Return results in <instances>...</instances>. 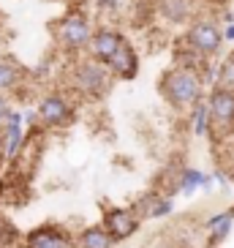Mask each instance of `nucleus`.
I'll list each match as a JSON object with an SVG mask.
<instances>
[{
    "label": "nucleus",
    "instance_id": "f257e3e1",
    "mask_svg": "<svg viewBox=\"0 0 234 248\" xmlns=\"http://www.w3.org/2000/svg\"><path fill=\"white\" fill-rule=\"evenodd\" d=\"M205 82L202 74L190 71V68L169 66L158 79V93L161 98L172 107L175 112H188L190 107H196L199 101H205Z\"/></svg>",
    "mask_w": 234,
    "mask_h": 248
},
{
    "label": "nucleus",
    "instance_id": "f03ea898",
    "mask_svg": "<svg viewBox=\"0 0 234 248\" xmlns=\"http://www.w3.org/2000/svg\"><path fill=\"white\" fill-rule=\"evenodd\" d=\"M115 82L117 79L112 77L109 68L98 60L88 58V55L76 58V63L71 66V74H68V90L85 101H101Z\"/></svg>",
    "mask_w": 234,
    "mask_h": 248
},
{
    "label": "nucleus",
    "instance_id": "7ed1b4c3",
    "mask_svg": "<svg viewBox=\"0 0 234 248\" xmlns=\"http://www.w3.org/2000/svg\"><path fill=\"white\" fill-rule=\"evenodd\" d=\"M93 30H95V22H93V16H90V11L73 6L55 22L52 33H55L58 46L66 52V55L82 58V55L88 52V44H90V38H93Z\"/></svg>",
    "mask_w": 234,
    "mask_h": 248
},
{
    "label": "nucleus",
    "instance_id": "20e7f679",
    "mask_svg": "<svg viewBox=\"0 0 234 248\" xmlns=\"http://www.w3.org/2000/svg\"><path fill=\"white\" fill-rule=\"evenodd\" d=\"M183 44L212 60L223 49V25L215 16H193L183 33Z\"/></svg>",
    "mask_w": 234,
    "mask_h": 248
},
{
    "label": "nucleus",
    "instance_id": "39448f33",
    "mask_svg": "<svg viewBox=\"0 0 234 248\" xmlns=\"http://www.w3.org/2000/svg\"><path fill=\"white\" fill-rule=\"evenodd\" d=\"M36 112L44 128H68L76 120V101L66 90H49L38 95Z\"/></svg>",
    "mask_w": 234,
    "mask_h": 248
},
{
    "label": "nucleus",
    "instance_id": "423d86ee",
    "mask_svg": "<svg viewBox=\"0 0 234 248\" xmlns=\"http://www.w3.org/2000/svg\"><path fill=\"white\" fill-rule=\"evenodd\" d=\"M205 101L210 107V117H212V137L218 139L234 137V90L215 85V88L207 90Z\"/></svg>",
    "mask_w": 234,
    "mask_h": 248
},
{
    "label": "nucleus",
    "instance_id": "0eeeda50",
    "mask_svg": "<svg viewBox=\"0 0 234 248\" xmlns=\"http://www.w3.org/2000/svg\"><path fill=\"white\" fill-rule=\"evenodd\" d=\"M22 248H76V234L66 224L46 221L25 232Z\"/></svg>",
    "mask_w": 234,
    "mask_h": 248
},
{
    "label": "nucleus",
    "instance_id": "6e6552de",
    "mask_svg": "<svg viewBox=\"0 0 234 248\" xmlns=\"http://www.w3.org/2000/svg\"><path fill=\"white\" fill-rule=\"evenodd\" d=\"M142 216L136 213V207H123V204H112V207H103V216H101V226L115 237V243H123L128 237L139 232L142 226Z\"/></svg>",
    "mask_w": 234,
    "mask_h": 248
},
{
    "label": "nucleus",
    "instance_id": "1a4fd4ad",
    "mask_svg": "<svg viewBox=\"0 0 234 248\" xmlns=\"http://www.w3.org/2000/svg\"><path fill=\"white\" fill-rule=\"evenodd\" d=\"M25 112L22 109H11L8 117L3 120L0 131H3V147H6V161L14 164L25 150V142H28V134H25Z\"/></svg>",
    "mask_w": 234,
    "mask_h": 248
},
{
    "label": "nucleus",
    "instance_id": "9d476101",
    "mask_svg": "<svg viewBox=\"0 0 234 248\" xmlns=\"http://www.w3.org/2000/svg\"><path fill=\"white\" fill-rule=\"evenodd\" d=\"M123 41H125V36L117 28H112V25H95L93 38H90L88 52H85V55L106 66V63L112 60V55L120 49V44H123Z\"/></svg>",
    "mask_w": 234,
    "mask_h": 248
},
{
    "label": "nucleus",
    "instance_id": "9b49d317",
    "mask_svg": "<svg viewBox=\"0 0 234 248\" xmlns=\"http://www.w3.org/2000/svg\"><path fill=\"white\" fill-rule=\"evenodd\" d=\"M139 52H136V46L125 38L123 44H120V49L112 55V60L106 63V68L112 71V77H115L117 82H131L136 79V74H139Z\"/></svg>",
    "mask_w": 234,
    "mask_h": 248
},
{
    "label": "nucleus",
    "instance_id": "f8f14e48",
    "mask_svg": "<svg viewBox=\"0 0 234 248\" xmlns=\"http://www.w3.org/2000/svg\"><path fill=\"white\" fill-rule=\"evenodd\" d=\"M153 6L166 25H188L193 16H199L193 0H153Z\"/></svg>",
    "mask_w": 234,
    "mask_h": 248
},
{
    "label": "nucleus",
    "instance_id": "ddd939ff",
    "mask_svg": "<svg viewBox=\"0 0 234 248\" xmlns=\"http://www.w3.org/2000/svg\"><path fill=\"white\" fill-rule=\"evenodd\" d=\"M234 229V210H220V213H212L210 218L205 221V232H207V246L212 248H220L223 243L229 240V234Z\"/></svg>",
    "mask_w": 234,
    "mask_h": 248
},
{
    "label": "nucleus",
    "instance_id": "4468645a",
    "mask_svg": "<svg viewBox=\"0 0 234 248\" xmlns=\"http://www.w3.org/2000/svg\"><path fill=\"white\" fill-rule=\"evenodd\" d=\"M212 186H215L212 175H207L196 167H183L177 172V191L183 197H193L196 191H212Z\"/></svg>",
    "mask_w": 234,
    "mask_h": 248
},
{
    "label": "nucleus",
    "instance_id": "2eb2a0df",
    "mask_svg": "<svg viewBox=\"0 0 234 248\" xmlns=\"http://www.w3.org/2000/svg\"><path fill=\"white\" fill-rule=\"evenodd\" d=\"M136 207V213H139L142 218H166V216H172L175 213V199L166 197V194H147V197H142V202L133 204Z\"/></svg>",
    "mask_w": 234,
    "mask_h": 248
},
{
    "label": "nucleus",
    "instance_id": "dca6fc26",
    "mask_svg": "<svg viewBox=\"0 0 234 248\" xmlns=\"http://www.w3.org/2000/svg\"><path fill=\"white\" fill-rule=\"evenodd\" d=\"M28 71H25L14 58H8V55H0V93H16L19 85L25 82Z\"/></svg>",
    "mask_w": 234,
    "mask_h": 248
},
{
    "label": "nucleus",
    "instance_id": "f3484780",
    "mask_svg": "<svg viewBox=\"0 0 234 248\" xmlns=\"http://www.w3.org/2000/svg\"><path fill=\"white\" fill-rule=\"evenodd\" d=\"M115 237H112L101 224H90L76 232V248H115Z\"/></svg>",
    "mask_w": 234,
    "mask_h": 248
},
{
    "label": "nucleus",
    "instance_id": "a211bd4d",
    "mask_svg": "<svg viewBox=\"0 0 234 248\" xmlns=\"http://www.w3.org/2000/svg\"><path fill=\"white\" fill-rule=\"evenodd\" d=\"M188 128L193 137L205 139V137H212V117H210V107L207 101H199L196 107L188 109Z\"/></svg>",
    "mask_w": 234,
    "mask_h": 248
},
{
    "label": "nucleus",
    "instance_id": "6ab92c4d",
    "mask_svg": "<svg viewBox=\"0 0 234 248\" xmlns=\"http://www.w3.org/2000/svg\"><path fill=\"white\" fill-rule=\"evenodd\" d=\"M25 234L14 226V221H8L6 216H0V248H19Z\"/></svg>",
    "mask_w": 234,
    "mask_h": 248
},
{
    "label": "nucleus",
    "instance_id": "aec40b11",
    "mask_svg": "<svg viewBox=\"0 0 234 248\" xmlns=\"http://www.w3.org/2000/svg\"><path fill=\"white\" fill-rule=\"evenodd\" d=\"M90 3H93L95 11H101L106 16H120L131 6V0H90Z\"/></svg>",
    "mask_w": 234,
    "mask_h": 248
},
{
    "label": "nucleus",
    "instance_id": "412c9836",
    "mask_svg": "<svg viewBox=\"0 0 234 248\" xmlns=\"http://www.w3.org/2000/svg\"><path fill=\"white\" fill-rule=\"evenodd\" d=\"M218 88H226V90H234V52L229 55L226 60L218 63Z\"/></svg>",
    "mask_w": 234,
    "mask_h": 248
},
{
    "label": "nucleus",
    "instance_id": "4be33fe9",
    "mask_svg": "<svg viewBox=\"0 0 234 248\" xmlns=\"http://www.w3.org/2000/svg\"><path fill=\"white\" fill-rule=\"evenodd\" d=\"M11 109H14V107H11V95L0 93V125H3V120L8 117V112H11Z\"/></svg>",
    "mask_w": 234,
    "mask_h": 248
},
{
    "label": "nucleus",
    "instance_id": "5701e85b",
    "mask_svg": "<svg viewBox=\"0 0 234 248\" xmlns=\"http://www.w3.org/2000/svg\"><path fill=\"white\" fill-rule=\"evenodd\" d=\"M212 180H215V186L226 188L229 180H232V175H229V172H223V169H215V172H212Z\"/></svg>",
    "mask_w": 234,
    "mask_h": 248
},
{
    "label": "nucleus",
    "instance_id": "b1692460",
    "mask_svg": "<svg viewBox=\"0 0 234 248\" xmlns=\"http://www.w3.org/2000/svg\"><path fill=\"white\" fill-rule=\"evenodd\" d=\"M223 41H234V22L223 25Z\"/></svg>",
    "mask_w": 234,
    "mask_h": 248
},
{
    "label": "nucleus",
    "instance_id": "393cba45",
    "mask_svg": "<svg viewBox=\"0 0 234 248\" xmlns=\"http://www.w3.org/2000/svg\"><path fill=\"white\" fill-rule=\"evenodd\" d=\"M3 164H8V161H6V147H3V131H0V167Z\"/></svg>",
    "mask_w": 234,
    "mask_h": 248
},
{
    "label": "nucleus",
    "instance_id": "a878e982",
    "mask_svg": "<svg viewBox=\"0 0 234 248\" xmlns=\"http://www.w3.org/2000/svg\"><path fill=\"white\" fill-rule=\"evenodd\" d=\"M232 180H234V172H232Z\"/></svg>",
    "mask_w": 234,
    "mask_h": 248
},
{
    "label": "nucleus",
    "instance_id": "bb28decb",
    "mask_svg": "<svg viewBox=\"0 0 234 248\" xmlns=\"http://www.w3.org/2000/svg\"><path fill=\"white\" fill-rule=\"evenodd\" d=\"M207 248H212V246H207Z\"/></svg>",
    "mask_w": 234,
    "mask_h": 248
},
{
    "label": "nucleus",
    "instance_id": "cd10ccee",
    "mask_svg": "<svg viewBox=\"0 0 234 248\" xmlns=\"http://www.w3.org/2000/svg\"><path fill=\"white\" fill-rule=\"evenodd\" d=\"M0 19H3V16H0Z\"/></svg>",
    "mask_w": 234,
    "mask_h": 248
},
{
    "label": "nucleus",
    "instance_id": "c85d7f7f",
    "mask_svg": "<svg viewBox=\"0 0 234 248\" xmlns=\"http://www.w3.org/2000/svg\"><path fill=\"white\" fill-rule=\"evenodd\" d=\"M232 210H234V207H232Z\"/></svg>",
    "mask_w": 234,
    "mask_h": 248
}]
</instances>
